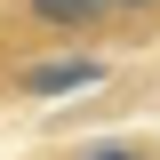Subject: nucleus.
<instances>
[{"mask_svg": "<svg viewBox=\"0 0 160 160\" xmlns=\"http://www.w3.org/2000/svg\"><path fill=\"white\" fill-rule=\"evenodd\" d=\"M96 72H104L96 56H40V64L16 72V88H24V96H64V88H88Z\"/></svg>", "mask_w": 160, "mask_h": 160, "instance_id": "1", "label": "nucleus"}, {"mask_svg": "<svg viewBox=\"0 0 160 160\" xmlns=\"http://www.w3.org/2000/svg\"><path fill=\"white\" fill-rule=\"evenodd\" d=\"M112 0H32V16L40 24H96Z\"/></svg>", "mask_w": 160, "mask_h": 160, "instance_id": "2", "label": "nucleus"}, {"mask_svg": "<svg viewBox=\"0 0 160 160\" xmlns=\"http://www.w3.org/2000/svg\"><path fill=\"white\" fill-rule=\"evenodd\" d=\"M80 160H160L152 144H96V152H80Z\"/></svg>", "mask_w": 160, "mask_h": 160, "instance_id": "3", "label": "nucleus"}, {"mask_svg": "<svg viewBox=\"0 0 160 160\" xmlns=\"http://www.w3.org/2000/svg\"><path fill=\"white\" fill-rule=\"evenodd\" d=\"M112 8H152V0H112Z\"/></svg>", "mask_w": 160, "mask_h": 160, "instance_id": "4", "label": "nucleus"}]
</instances>
